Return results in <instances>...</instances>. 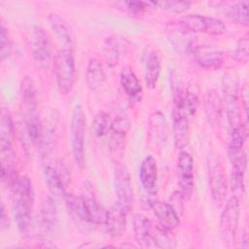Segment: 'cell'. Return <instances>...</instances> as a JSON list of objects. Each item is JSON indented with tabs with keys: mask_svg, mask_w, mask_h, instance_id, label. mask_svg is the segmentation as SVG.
<instances>
[{
	"mask_svg": "<svg viewBox=\"0 0 249 249\" xmlns=\"http://www.w3.org/2000/svg\"><path fill=\"white\" fill-rule=\"evenodd\" d=\"M12 193L13 214L19 232L28 235L32 229V209L34 203V189L31 180L23 175L18 176L10 187Z\"/></svg>",
	"mask_w": 249,
	"mask_h": 249,
	"instance_id": "obj_1",
	"label": "cell"
},
{
	"mask_svg": "<svg viewBox=\"0 0 249 249\" xmlns=\"http://www.w3.org/2000/svg\"><path fill=\"white\" fill-rule=\"evenodd\" d=\"M53 70L56 85L61 94H67L73 88L76 67L73 49H61L53 57Z\"/></svg>",
	"mask_w": 249,
	"mask_h": 249,
	"instance_id": "obj_2",
	"label": "cell"
},
{
	"mask_svg": "<svg viewBox=\"0 0 249 249\" xmlns=\"http://www.w3.org/2000/svg\"><path fill=\"white\" fill-rule=\"evenodd\" d=\"M26 42L33 60L40 67L48 68L52 60V41L47 31L41 26H33L28 31Z\"/></svg>",
	"mask_w": 249,
	"mask_h": 249,
	"instance_id": "obj_3",
	"label": "cell"
},
{
	"mask_svg": "<svg viewBox=\"0 0 249 249\" xmlns=\"http://www.w3.org/2000/svg\"><path fill=\"white\" fill-rule=\"evenodd\" d=\"M206 165L211 196L214 202L221 206L225 202L228 193L227 176L223 164L217 155L211 154L207 157Z\"/></svg>",
	"mask_w": 249,
	"mask_h": 249,
	"instance_id": "obj_4",
	"label": "cell"
},
{
	"mask_svg": "<svg viewBox=\"0 0 249 249\" xmlns=\"http://www.w3.org/2000/svg\"><path fill=\"white\" fill-rule=\"evenodd\" d=\"M85 127L86 118L81 105H76L71 117V147L73 159L78 167L85 166Z\"/></svg>",
	"mask_w": 249,
	"mask_h": 249,
	"instance_id": "obj_5",
	"label": "cell"
},
{
	"mask_svg": "<svg viewBox=\"0 0 249 249\" xmlns=\"http://www.w3.org/2000/svg\"><path fill=\"white\" fill-rule=\"evenodd\" d=\"M240 206L236 196H231L220 216V233L223 241L229 245L235 242L238 229Z\"/></svg>",
	"mask_w": 249,
	"mask_h": 249,
	"instance_id": "obj_6",
	"label": "cell"
},
{
	"mask_svg": "<svg viewBox=\"0 0 249 249\" xmlns=\"http://www.w3.org/2000/svg\"><path fill=\"white\" fill-rule=\"evenodd\" d=\"M224 100L223 109L226 110L228 120L231 129L238 125L240 122L239 114V98H238V84L233 73H227L223 79Z\"/></svg>",
	"mask_w": 249,
	"mask_h": 249,
	"instance_id": "obj_7",
	"label": "cell"
},
{
	"mask_svg": "<svg viewBox=\"0 0 249 249\" xmlns=\"http://www.w3.org/2000/svg\"><path fill=\"white\" fill-rule=\"evenodd\" d=\"M179 22L192 33L222 35L227 30L225 23L221 19L198 14L186 15L179 19Z\"/></svg>",
	"mask_w": 249,
	"mask_h": 249,
	"instance_id": "obj_8",
	"label": "cell"
},
{
	"mask_svg": "<svg viewBox=\"0 0 249 249\" xmlns=\"http://www.w3.org/2000/svg\"><path fill=\"white\" fill-rule=\"evenodd\" d=\"M45 176L50 193L55 197L63 198L70 182L67 167L60 161L48 162L45 164Z\"/></svg>",
	"mask_w": 249,
	"mask_h": 249,
	"instance_id": "obj_9",
	"label": "cell"
},
{
	"mask_svg": "<svg viewBox=\"0 0 249 249\" xmlns=\"http://www.w3.org/2000/svg\"><path fill=\"white\" fill-rule=\"evenodd\" d=\"M176 174L179 185V193L184 199H190L195 189V175L194 160L188 152H180L177 159Z\"/></svg>",
	"mask_w": 249,
	"mask_h": 249,
	"instance_id": "obj_10",
	"label": "cell"
},
{
	"mask_svg": "<svg viewBox=\"0 0 249 249\" xmlns=\"http://www.w3.org/2000/svg\"><path fill=\"white\" fill-rule=\"evenodd\" d=\"M114 188L116 201L129 212L133 200L132 182L127 168L120 162H117L114 168Z\"/></svg>",
	"mask_w": 249,
	"mask_h": 249,
	"instance_id": "obj_11",
	"label": "cell"
},
{
	"mask_svg": "<svg viewBox=\"0 0 249 249\" xmlns=\"http://www.w3.org/2000/svg\"><path fill=\"white\" fill-rule=\"evenodd\" d=\"M167 39L173 50L180 54H191L195 49V38L193 33L183 24L178 22H168L165 26Z\"/></svg>",
	"mask_w": 249,
	"mask_h": 249,
	"instance_id": "obj_12",
	"label": "cell"
},
{
	"mask_svg": "<svg viewBox=\"0 0 249 249\" xmlns=\"http://www.w3.org/2000/svg\"><path fill=\"white\" fill-rule=\"evenodd\" d=\"M129 128V121L124 116H118L111 123V128L109 132V146L112 157L117 160V162L118 160H120L124 154L125 138Z\"/></svg>",
	"mask_w": 249,
	"mask_h": 249,
	"instance_id": "obj_13",
	"label": "cell"
},
{
	"mask_svg": "<svg viewBox=\"0 0 249 249\" xmlns=\"http://www.w3.org/2000/svg\"><path fill=\"white\" fill-rule=\"evenodd\" d=\"M81 196L85 202L89 222L95 225H103L106 219L107 210L99 202L94 188L90 182H84Z\"/></svg>",
	"mask_w": 249,
	"mask_h": 249,
	"instance_id": "obj_14",
	"label": "cell"
},
{
	"mask_svg": "<svg viewBox=\"0 0 249 249\" xmlns=\"http://www.w3.org/2000/svg\"><path fill=\"white\" fill-rule=\"evenodd\" d=\"M230 161L231 164V177L235 189L243 194L244 192V177L247 167V156L243 148H229L228 149Z\"/></svg>",
	"mask_w": 249,
	"mask_h": 249,
	"instance_id": "obj_15",
	"label": "cell"
},
{
	"mask_svg": "<svg viewBox=\"0 0 249 249\" xmlns=\"http://www.w3.org/2000/svg\"><path fill=\"white\" fill-rule=\"evenodd\" d=\"M134 236L138 246L142 248L156 247L155 225L143 214H136L133 217Z\"/></svg>",
	"mask_w": 249,
	"mask_h": 249,
	"instance_id": "obj_16",
	"label": "cell"
},
{
	"mask_svg": "<svg viewBox=\"0 0 249 249\" xmlns=\"http://www.w3.org/2000/svg\"><path fill=\"white\" fill-rule=\"evenodd\" d=\"M167 138V123L164 115L160 111H155L150 116L148 128L149 146L156 150L160 148Z\"/></svg>",
	"mask_w": 249,
	"mask_h": 249,
	"instance_id": "obj_17",
	"label": "cell"
},
{
	"mask_svg": "<svg viewBox=\"0 0 249 249\" xmlns=\"http://www.w3.org/2000/svg\"><path fill=\"white\" fill-rule=\"evenodd\" d=\"M191 54L196 62L203 68H219L224 61L223 52L215 46H196Z\"/></svg>",
	"mask_w": 249,
	"mask_h": 249,
	"instance_id": "obj_18",
	"label": "cell"
},
{
	"mask_svg": "<svg viewBox=\"0 0 249 249\" xmlns=\"http://www.w3.org/2000/svg\"><path fill=\"white\" fill-rule=\"evenodd\" d=\"M58 223L57 209L52 196H47L43 198L38 214V224L40 229L47 234L55 231Z\"/></svg>",
	"mask_w": 249,
	"mask_h": 249,
	"instance_id": "obj_19",
	"label": "cell"
},
{
	"mask_svg": "<svg viewBox=\"0 0 249 249\" xmlns=\"http://www.w3.org/2000/svg\"><path fill=\"white\" fill-rule=\"evenodd\" d=\"M127 214L128 211L117 201L109 210H107L106 219L103 226L110 236L118 237L122 235L125 229Z\"/></svg>",
	"mask_w": 249,
	"mask_h": 249,
	"instance_id": "obj_20",
	"label": "cell"
},
{
	"mask_svg": "<svg viewBox=\"0 0 249 249\" xmlns=\"http://www.w3.org/2000/svg\"><path fill=\"white\" fill-rule=\"evenodd\" d=\"M149 206L157 217L159 224L163 228L172 231L180 225V216L169 203L151 199L149 200Z\"/></svg>",
	"mask_w": 249,
	"mask_h": 249,
	"instance_id": "obj_21",
	"label": "cell"
},
{
	"mask_svg": "<svg viewBox=\"0 0 249 249\" xmlns=\"http://www.w3.org/2000/svg\"><path fill=\"white\" fill-rule=\"evenodd\" d=\"M15 124L8 108H2L0 119V150L1 154L10 153L15 141Z\"/></svg>",
	"mask_w": 249,
	"mask_h": 249,
	"instance_id": "obj_22",
	"label": "cell"
},
{
	"mask_svg": "<svg viewBox=\"0 0 249 249\" xmlns=\"http://www.w3.org/2000/svg\"><path fill=\"white\" fill-rule=\"evenodd\" d=\"M172 129L175 147L182 149L188 142L189 117L182 110L175 107L172 110Z\"/></svg>",
	"mask_w": 249,
	"mask_h": 249,
	"instance_id": "obj_23",
	"label": "cell"
},
{
	"mask_svg": "<svg viewBox=\"0 0 249 249\" xmlns=\"http://www.w3.org/2000/svg\"><path fill=\"white\" fill-rule=\"evenodd\" d=\"M139 178L145 191L155 194L158 179V164L153 156H147L142 160L139 169Z\"/></svg>",
	"mask_w": 249,
	"mask_h": 249,
	"instance_id": "obj_24",
	"label": "cell"
},
{
	"mask_svg": "<svg viewBox=\"0 0 249 249\" xmlns=\"http://www.w3.org/2000/svg\"><path fill=\"white\" fill-rule=\"evenodd\" d=\"M25 132L28 140L36 147H42L44 143V126L39 115L35 112L25 113Z\"/></svg>",
	"mask_w": 249,
	"mask_h": 249,
	"instance_id": "obj_25",
	"label": "cell"
},
{
	"mask_svg": "<svg viewBox=\"0 0 249 249\" xmlns=\"http://www.w3.org/2000/svg\"><path fill=\"white\" fill-rule=\"evenodd\" d=\"M121 86L125 94L132 100H140L142 86L130 66H125L121 72Z\"/></svg>",
	"mask_w": 249,
	"mask_h": 249,
	"instance_id": "obj_26",
	"label": "cell"
},
{
	"mask_svg": "<svg viewBox=\"0 0 249 249\" xmlns=\"http://www.w3.org/2000/svg\"><path fill=\"white\" fill-rule=\"evenodd\" d=\"M48 21L51 28L55 32V34L66 45H68L70 49H72L75 44V35L69 23L61 16L55 13L49 14Z\"/></svg>",
	"mask_w": 249,
	"mask_h": 249,
	"instance_id": "obj_27",
	"label": "cell"
},
{
	"mask_svg": "<svg viewBox=\"0 0 249 249\" xmlns=\"http://www.w3.org/2000/svg\"><path fill=\"white\" fill-rule=\"evenodd\" d=\"M105 82V72L100 60L96 57L89 59L86 70V83L90 90H97Z\"/></svg>",
	"mask_w": 249,
	"mask_h": 249,
	"instance_id": "obj_28",
	"label": "cell"
},
{
	"mask_svg": "<svg viewBox=\"0 0 249 249\" xmlns=\"http://www.w3.org/2000/svg\"><path fill=\"white\" fill-rule=\"evenodd\" d=\"M20 97L25 113L35 112L38 105V92L31 77L25 76L20 83Z\"/></svg>",
	"mask_w": 249,
	"mask_h": 249,
	"instance_id": "obj_29",
	"label": "cell"
},
{
	"mask_svg": "<svg viewBox=\"0 0 249 249\" xmlns=\"http://www.w3.org/2000/svg\"><path fill=\"white\" fill-rule=\"evenodd\" d=\"M144 69L146 86L149 89H154L157 85L160 73V59L155 51H151L146 55Z\"/></svg>",
	"mask_w": 249,
	"mask_h": 249,
	"instance_id": "obj_30",
	"label": "cell"
},
{
	"mask_svg": "<svg viewBox=\"0 0 249 249\" xmlns=\"http://www.w3.org/2000/svg\"><path fill=\"white\" fill-rule=\"evenodd\" d=\"M66 208L73 219L80 222H89V214L82 196H78L72 193H66L63 196Z\"/></svg>",
	"mask_w": 249,
	"mask_h": 249,
	"instance_id": "obj_31",
	"label": "cell"
},
{
	"mask_svg": "<svg viewBox=\"0 0 249 249\" xmlns=\"http://www.w3.org/2000/svg\"><path fill=\"white\" fill-rule=\"evenodd\" d=\"M225 7V14L228 18L234 20L236 23L248 26V1H239V2H231L225 3L223 2Z\"/></svg>",
	"mask_w": 249,
	"mask_h": 249,
	"instance_id": "obj_32",
	"label": "cell"
},
{
	"mask_svg": "<svg viewBox=\"0 0 249 249\" xmlns=\"http://www.w3.org/2000/svg\"><path fill=\"white\" fill-rule=\"evenodd\" d=\"M223 103L215 90H210L205 99V113L209 123L212 125H215L219 123V120L222 115Z\"/></svg>",
	"mask_w": 249,
	"mask_h": 249,
	"instance_id": "obj_33",
	"label": "cell"
},
{
	"mask_svg": "<svg viewBox=\"0 0 249 249\" xmlns=\"http://www.w3.org/2000/svg\"><path fill=\"white\" fill-rule=\"evenodd\" d=\"M102 55L108 67H115L118 64L120 58V47L115 36H109L103 41Z\"/></svg>",
	"mask_w": 249,
	"mask_h": 249,
	"instance_id": "obj_34",
	"label": "cell"
},
{
	"mask_svg": "<svg viewBox=\"0 0 249 249\" xmlns=\"http://www.w3.org/2000/svg\"><path fill=\"white\" fill-rule=\"evenodd\" d=\"M198 104H199V99L197 94L192 90L185 89V92L183 94L181 101L177 104H173V107L182 110L190 118L196 115Z\"/></svg>",
	"mask_w": 249,
	"mask_h": 249,
	"instance_id": "obj_35",
	"label": "cell"
},
{
	"mask_svg": "<svg viewBox=\"0 0 249 249\" xmlns=\"http://www.w3.org/2000/svg\"><path fill=\"white\" fill-rule=\"evenodd\" d=\"M172 231L163 228L162 226L155 225V243L156 247L160 248H174L176 247L175 237Z\"/></svg>",
	"mask_w": 249,
	"mask_h": 249,
	"instance_id": "obj_36",
	"label": "cell"
},
{
	"mask_svg": "<svg viewBox=\"0 0 249 249\" xmlns=\"http://www.w3.org/2000/svg\"><path fill=\"white\" fill-rule=\"evenodd\" d=\"M111 121L107 113L98 112L92 120V132L97 138H102L109 134L111 128Z\"/></svg>",
	"mask_w": 249,
	"mask_h": 249,
	"instance_id": "obj_37",
	"label": "cell"
},
{
	"mask_svg": "<svg viewBox=\"0 0 249 249\" xmlns=\"http://www.w3.org/2000/svg\"><path fill=\"white\" fill-rule=\"evenodd\" d=\"M155 3L159 8L174 14H182L188 11L192 5L190 1H161Z\"/></svg>",
	"mask_w": 249,
	"mask_h": 249,
	"instance_id": "obj_38",
	"label": "cell"
},
{
	"mask_svg": "<svg viewBox=\"0 0 249 249\" xmlns=\"http://www.w3.org/2000/svg\"><path fill=\"white\" fill-rule=\"evenodd\" d=\"M234 59L242 64H246L249 58V41L248 37L244 36L238 39L235 50H234Z\"/></svg>",
	"mask_w": 249,
	"mask_h": 249,
	"instance_id": "obj_39",
	"label": "cell"
},
{
	"mask_svg": "<svg viewBox=\"0 0 249 249\" xmlns=\"http://www.w3.org/2000/svg\"><path fill=\"white\" fill-rule=\"evenodd\" d=\"M0 30H1L0 31V47H1L0 53H1V59L4 60L11 55L13 45H12V40L8 32V29L5 27L4 23H1Z\"/></svg>",
	"mask_w": 249,
	"mask_h": 249,
	"instance_id": "obj_40",
	"label": "cell"
},
{
	"mask_svg": "<svg viewBox=\"0 0 249 249\" xmlns=\"http://www.w3.org/2000/svg\"><path fill=\"white\" fill-rule=\"evenodd\" d=\"M125 10L131 15L140 16L143 15L149 8L156 7L155 2H144V1H126L124 3Z\"/></svg>",
	"mask_w": 249,
	"mask_h": 249,
	"instance_id": "obj_41",
	"label": "cell"
},
{
	"mask_svg": "<svg viewBox=\"0 0 249 249\" xmlns=\"http://www.w3.org/2000/svg\"><path fill=\"white\" fill-rule=\"evenodd\" d=\"M0 225H1V230L4 231L9 228V218L8 214L6 213V208L4 203L1 204V219H0Z\"/></svg>",
	"mask_w": 249,
	"mask_h": 249,
	"instance_id": "obj_42",
	"label": "cell"
},
{
	"mask_svg": "<svg viewBox=\"0 0 249 249\" xmlns=\"http://www.w3.org/2000/svg\"><path fill=\"white\" fill-rule=\"evenodd\" d=\"M240 245L243 248H248V237H247V233L245 231L241 235V243H240Z\"/></svg>",
	"mask_w": 249,
	"mask_h": 249,
	"instance_id": "obj_43",
	"label": "cell"
}]
</instances>
